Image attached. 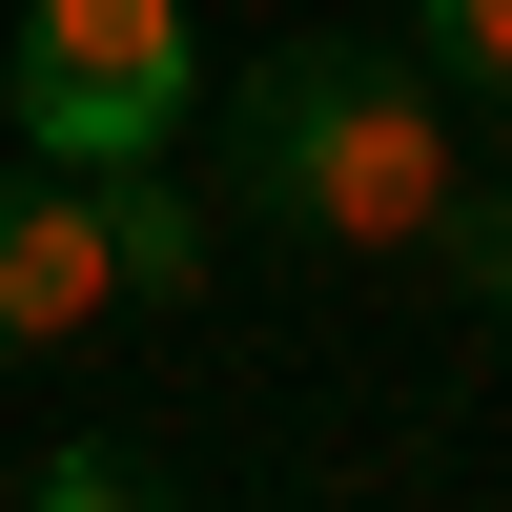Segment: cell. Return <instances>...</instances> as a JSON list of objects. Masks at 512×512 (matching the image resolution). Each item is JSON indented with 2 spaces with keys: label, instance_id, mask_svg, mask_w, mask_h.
Masks as SVG:
<instances>
[{
  "label": "cell",
  "instance_id": "cell-3",
  "mask_svg": "<svg viewBox=\"0 0 512 512\" xmlns=\"http://www.w3.org/2000/svg\"><path fill=\"white\" fill-rule=\"evenodd\" d=\"M82 308H123V246H103V185L82 164H0V349H62Z\"/></svg>",
  "mask_w": 512,
  "mask_h": 512
},
{
  "label": "cell",
  "instance_id": "cell-6",
  "mask_svg": "<svg viewBox=\"0 0 512 512\" xmlns=\"http://www.w3.org/2000/svg\"><path fill=\"white\" fill-rule=\"evenodd\" d=\"M164 472H144V451H123V431H82V451H41V512H144Z\"/></svg>",
  "mask_w": 512,
  "mask_h": 512
},
{
  "label": "cell",
  "instance_id": "cell-7",
  "mask_svg": "<svg viewBox=\"0 0 512 512\" xmlns=\"http://www.w3.org/2000/svg\"><path fill=\"white\" fill-rule=\"evenodd\" d=\"M431 267L472 287V308H512V205H472V185H451V205H431Z\"/></svg>",
  "mask_w": 512,
  "mask_h": 512
},
{
  "label": "cell",
  "instance_id": "cell-2",
  "mask_svg": "<svg viewBox=\"0 0 512 512\" xmlns=\"http://www.w3.org/2000/svg\"><path fill=\"white\" fill-rule=\"evenodd\" d=\"M0 82H21L41 164H144L164 123H185V0H21Z\"/></svg>",
  "mask_w": 512,
  "mask_h": 512
},
{
  "label": "cell",
  "instance_id": "cell-1",
  "mask_svg": "<svg viewBox=\"0 0 512 512\" xmlns=\"http://www.w3.org/2000/svg\"><path fill=\"white\" fill-rule=\"evenodd\" d=\"M226 205H267L308 246H431V205H451V82L410 41H267L246 103H226Z\"/></svg>",
  "mask_w": 512,
  "mask_h": 512
},
{
  "label": "cell",
  "instance_id": "cell-5",
  "mask_svg": "<svg viewBox=\"0 0 512 512\" xmlns=\"http://www.w3.org/2000/svg\"><path fill=\"white\" fill-rule=\"evenodd\" d=\"M410 41H431V82L512 103V0H410Z\"/></svg>",
  "mask_w": 512,
  "mask_h": 512
},
{
  "label": "cell",
  "instance_id": "cell-4",
  "mask_svg": "<svg viewBox=\"0 0 512 512\" xmlns=\"http://www.w3.org/2000/svg\"><path fill=\"white\" fill-rule=\"evenodd\" d=\"M82 185H103V246H123V287H144V308H185V287H205V205L164 185V144H144V164H82Z\"/></svg>",
  "mask_w": 512,
  "mask_h": 512
}]
</instances>
